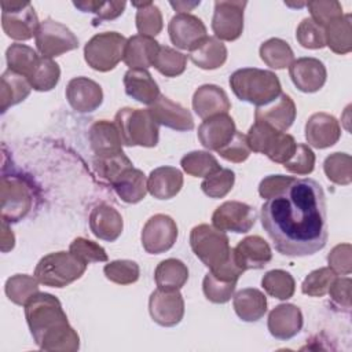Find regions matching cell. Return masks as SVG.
Here are the masks:
<instances>
[{"instance_id":"cell-11","label":"cell","mask_w":352,"mask_h":352,"mask_svg":"<svg viewBox=\"0 0 352 352\" xmlns=\"http://www.w3.org/2000/svg\"><path fill=\"white\" fill-rule=\"evenodd\" d=\"M34 38L40 55L50 59L78 47V38L76 34L67 26L51 18L40 22Z\"/></svg>"},{"instance_id":"cell-23","label":"cell","mask_w":352,"mask_h":352,"mask_svg":"<svg viewBox=\"0 0 352 352\" xmlns=\"http://www.w3.org/2000/svg\"><path fill=\"white\" fill-rule=\"evenodd\" d=\"M304 319L298 307L294 304H279L268 315V330L278 340H290L302 327Z\"/></svg>"},{"instance_id":"cell-32","label":"cell","mask_w":352,"mask_h":352,"mask_svg":"<svg viewBox=\"0 0 352 352\" xmlns=\"http://www.w3.org/2000/svg\"><path fill=\"white\" fill-rule=\"evenodd\" d=\"M236 315L245 322H257L267 312V297L258 289L239 290L232 300Z\"/></svg>"},{"instance_id":"cell-60","label":"cell","mask_w":352,"mask_h":352,"mask_svg":"<svg viewBox=\"0 0 352 352\" xmlns=\"http://www.w3.org/2000/svg\"><path fill=\"white\" fill-rule=\"evenodd\" d=\"M15 245V236L12 230L8 226L7 220L1 219V234H0V246H1V252L7 253L10 252Z\"/></svg>"},{"instance_id":"cell-20","label":"cell","mask_w":352,"mask_h":352,"mask_svg":"<svg viewBox=\"0 0 352 352\" xmlns=\"http://www.w3.org/2000/svg\"><path fill=\"white\" fill-rule=\"evenodd\" d=\"M148 111L158 125H164L180 132L194 128L191 113L182 104L170 100L164 95H160V98L148 107Z\"/></svg>"},{"instance_id":"cell-59","label":"cell","mask_w":352,"mask_h":352,"mask_svg":"<svg viewBox=\"0 0 352 352\" xmlns=\"http://www.w3.org/2000/svg\"><path fill=\"white\" fill-rule=\"evenodd\" d=\"M293 179H294L293 176L270 175L261 180V183L258 186V194L265 199H268L274 195H278L293 182Z\"/></svg>"},{"instance_id":"cell-12","label":"cell","mask_w":352,"mask_h":352,"mask_svg":"<svg viewBox=\"0 0 352 352\" xmlns=\"http://www.w3.org/2000/svg\"><path fill=\"white\" fill-rule=\"evenodd\" d=\"M246 1L220 0L214 3L212 29L220 41H234L243 32V10Z\"/></svg>"},{"instance_id":"cell-55","label":"cell","mask_w":352,"mask_h":352,"mask_svg":"<svg viewBox=\"0 0 352 352\" xmlns=\"http://www.w3.org/2000/svg\"><path fill=\"white\" fill-rule=\"evenodd\" d=\"M285 169L296 175H309L315 168V154L309 146L297 143L293 155L283 164Z\"/></svg>"},{"instance_id":"cell-51","label":"cell","mask_w":352,"mask_h":352,"mask_svg":"<svg viewBox=\"0 0 352 352\" xmlns=\"http://www.w3.org/2000/svg\"><path fill=\"white\" fill-rule=\"evenodd\" d=\"M311 12V19L322 26L323 29L333 22L334 19L342 16V7L336 0H316V1H308L305 3Z\"/></svg>"},{"instance_id":"cell-19","label":"cell","mask_w":352,"mask_h":352,"mask_svg":"<svg viewBox=\"0 0 352 352\" xmlns=\"http://www.w3.org/2000/svg\"><path fill=\"white\" fill-rule=\"evenodd\" d=\"M289 74L293 84L301 92L307 94L319 91L324 85L327 77L324 65L316 58H300L293 60L289 66Z\"/></svg>"},{"instance_id":"cell-41","label":"cell","mask_w":352,"mask_h":352,"mask_svg":"<svg viewBox=\"0 0 352 352\" xmlns=\"http://www.w3.org/2000/svg\"><path fill=\"white\" fill-rule=\"evenodd\" d=\"M60 78V69L56 62L50 58H40L33 72L28 77L29 84L33 89L44 92L55 88Z\"/></svg>"},{"instance_id":"cell-34","label":"cell","mask_w":352,"mask_h":352,"mask_svg":"<svg viewBox=\"0 0 352 352\" xmlns=\"http://www.w3.org/2000/svg\"><path fill=\"white\" fill-rule=\"evenodd\" d=\"M131 168H133V164L124 154V151L95 155L94 158V169L96 176L110 186H113L121 177V175Z\"/></svg>"},{"instance_id":"cell-35","label":"cell","mask_w":352,"mask_h":352,"mask_svg":"<svg viewBox=\"0 0 352 352\" xmlns=\"http://www.w3.org/2000/svg\"><path fill=\"white\" fill-rule=\"evenodd\" d=\"M326 45L336 54L344 55L352 50V15L345 14L324 28Z\"/></svg>"},{"instance_id":"cell-25","label":"cell","mask_w":352,"mask_h":352,"mask_svg":"<svg viewBox=\"0 0 352 352\" xmlns=\"http://www.w3.org/2000/svg\"><path fill=\"white\" fill-rule=\"evenodd\" d=\"M192 109L198 117L206 120L217 114H227L231 103L223 88L214 84H205L194 92Z\"/></svg>"},{"instance_id":"cell-46","label":"cell","mask_w":352,"mask_h":352,"mask_svg":"<svg viewBox=\"0 0 352 352\" xmlns=\"http://www.w3.org/2000/svg\"><path fill=\"white\" fill-rule=\"evenodd\" d=\"M323 169L327 179L336 184L346 186L352 182V158L346 153H333L324 162Z\"/></svg>"},{"instance_id":"cell-1","label":"cell","mask_w":352,"mask_h":352,"mask_svg":"<svg viewBox=\"0 0 352 352\" xmlns=\"http://www.w3.org/2000/svg\"><path fill=\"white\" fill-rule=\"evenodd\" d=\"M261 224L285 256H308L327 242L326 197L314 179H297L261 206Z\"/></svg>"},{"instance_id":"cell-6","label":"cell","mask_w":352,"mask_h":352,"mask_svg":"<svg viewBox=\"0 0 352 352\" xmlns=\"http://www.w3.org/2000/svg\"><path fill=\"white\" fill-rule=\"evenodd\" d=\"M246 139L252 151L264 154L278 164H285L293 155L297 146L292 135L260 121H256L249 128Z\"/></svg>"},{"instance_id":"cell-53","label":"cell","mask_w":352,"mask_h":352,"mask_svg":"<svg viewBox=\"0 0 352 352\" xmlns=\"http://www.w3.org/2000/svg\"><path fill=\"white\" fill-rule=\"evenodd\" d=\"M69 252H72L76 257H78L85 264L107 261L106 250L99 243H96L94 241H89L87 238H82V236L76 238L70 243Z\"/></svg>"},{"instance_id":"cell-29","label":"cell","mask_w":352,"mask_h":352,"mask_svg":"<svg viewBox=\"0 0 352 352\" xmlns=\"http://www.w3.org/2000/svg\"><path fill=\"white\" fill-rule=\"evenodd\" d=\"M183 187V173L175 166H158L147 177V191L157 199H170Z\"/></svg>"},{"instance_id":"cell-52","label":"cell","mask_w":352,"mask_h":352,"mask_svg":"<svg viewBox=\"0 0 352 352\" xmlns=\"http://www.w3.org/2000/svg\"><path fill=\"white\" fill-rule=\"evenodd\" d=\"M296 38L304 48L319 50L326 45L324 29L316 25L311 18H304L296 30Z\"/></svg>"},{"instance_id":"cell-28","label":"cell","mask_w":352,"mask_h":352,"mask_svg":"<svg viewBox=\"0 0 352 352\" xmlns=\"http://www.w3.org/2000/svg\"><path fill=\"white\" fill-rule=\"evenodd\" d=\"M124 87L128 96L143 103L153 104L160 98V88L147 69H129L124 74Z\"/></svg>"},{"instance_id":"cell-31","label":"cell","mask_w":352,"mask_h":352,"mask_svg":"<svg viewBox=\"0 0 352 352\" xmlns=\"http://www.w3.org/2000/svg\"><path fill=\"white\" fill-rule=\"evenodd\" d=\"M191 62L201 69L213 70L224 65L227 59V48L217 37L206 36L188 54Z\"/></svg>"},{"instance_id":"cell-24","label":"cell","mask_w":352,"mask_h":352,"mask_svg":"<svg viewBox=\"0 0 352 352\" xmlns=\"http://www.w3.org/2000/svg\"><path fill=\"white\" fill-rule=\"evenodd\" d=\"M236 132L235 122L228 114H217L206 118L198 128V139L208 150L217 151L227 144Z\"/></svg>"},{"instance_id":"cell-58","label":"cell","mask_w":352,"mask_h":352,"mask_svg":"<svg viewBox=\"0 0 352 352\" xmlns=\"http://www.w3.org/2000/svg\"><path fill=\"white\" fill-rule=\"evenodd\" d=\"M351 285L349 278H336L327 292L331 302L346 312L351 309Z\"/></svg>"},{"instance_id":"cell-44","label":"cell","mask_w":352,"mask_h":352,"mask_svg":"<svg viewBox=\"0 0 352 352\" xmlns=\"http://www.w3.org/2000/svg\"><path fill=\"white\" fill-rule=\"evenodd\" d=\"M187 56L168 45H160L153 66L165 77L180 76L186 70Z\"/></svg>"},{"instance_id":"cell-43","label":"cell","mask_w":352,"mask_h":352,"mask_svg":"<svg viewBox=\"0 0 352 352\" xmlns=\"http://www.w3.org/2000/svg\"><path fill=\"white\" fill-rule=\"evenodd\" d=\"M261 286L270 296L278 300H289L293 297L296 290V282L293 276L283 270L268 271L261 279Z\"/></svg>"},{"instance_id":"cell-39","label":"cell","mask_w":352,"mask_h":352,"mask_svg":"<svg viewBox=\"0 0 352 352\" xmlns=\"http://www.w3.org/2000/svg\"><path fill=\"white\" fill-rule=\"evenodd\" d=\"M38 280L36 276H30L26 274H16L7 279L6 282V294L10 301L16 305H26L38 290Z\"/></svg>"},{"instance_id":"cell-16","label":"cell","mask_w":352,"mask_h":352,"mask_svg":"<svg viewBox=\"0 0 352 352\" xmlns=\"http://www.w3.org/2000/svg\"><path fill=\"white\" fill-rule=\"evenodd\" d=\"M66 99L78 113H91L103 102L102 87L88 77H74L67 82Z\"/></svg>"},{"instance_id":"cell-15","label":"cell","mask_w":352,"mask_h":352,"mask_svg":"<svg viewBox=\"0 0 352 352\" xmlns=\"http://www.w3.org/2000/svg\"><path fill=\"white\" fill-rule=\"evenodd\" d=\"M148 312L160 326H176L184 316V300L179 290L157 289L150 294Z\"/></svg>"},{"instance_id":"cell-45","label":"cell","mask_w":352,"mask_h":352,"mask_svg":"<svg viewBox=\"0 0 352 352\" xmlns=\"http://www.w3.org/2000/svg\"><path fill=\"white\" fill-rule=\"evenodd\" d=\"M180 165L183 170L195 177H206L220 169L217 160L208 151H191L187 153Z\"/></svg>"},{"instance_id":"cell-27","label":"cell","mask_w":352,"mask_h":352,"mask_svg":"<svg viewBox=\"0 0 352 352\" xmlns=\"http://www.w3.org/2000/svg\"><path fill=\"white\" fill-rule=\"evenodd\" d=\"M160 44L154 37L135 34L126 40L122 60L131 69H147L153 66Z\"/></svg>"},{"instance_id":"cell-9","label":"cell","mask_w":352,"mask_h":352,"mask_svg":"<svg viewBox=\"0 0 352 352\" xmlns=\"http://www.w3.org/2000/svg\"><path fill=\"white\" fill-rule=\"evenodd\" d=\"M1 219L7 221L22 220L33 206L30 186L19 176H1L0 182Z\"/></svg>"},{"instance_id":"cell-38","label":"cell","mask_w":352,"mask_h":352,"mask_svg":"<svg viewBox=\"0 0 352 352\" xmlns=\"http://www.w3.org/2000/svg\"><path fill=\"white\" fill-rule=\"evenodd\" d=\"M260 58L272 69H285L293 63L294 54L285 40L272 37L260 45Z\"/></svg>"},{"instance_id":"cell-61","label":"cell","mask_w":352,"mask_h":352,"mask_svg":"<svg viewBox=\"0 0 352 352\" xmlns=\"http://www.w3.org/2000/svg\"><path fill=\"white\" fill-rule=\"evenodd\" d=\"M199 3L201 1H170V6L179 11V14H188V11H192Z\"/></svg>"},{"instance_id":"cell-26","label":"cell","mask_w":352,"mask_h":352,"mask_svg":"<svg viewBox=\"0 0 352 352\" xmlns=\"http://www.w3.org/2000/svg\"><path fill=\"white\" fill-rule=\"evenodd\" d=\"M89 227L92 234L103 241H116L124 228L120 212L107 204L96 205L89 213Z\"/></svg>"},{"instance_id":"cell-42","label":"cell","mask_w":352,"mask_h":352,"mask_svg":"<svg viewBox=\"0 0 352 352\" xmlns=\"http://www.w3.org/2000/svg\"><path fill=\"white\" fill-rule=\"evenodd\" d=\"M136 11V29L139 34L154 37L162 30V14L153 1L132 3Z\"/></svg>"},{"instance_id":"cell-49","label":"cell","mask_w":352,"mask_h":352,"mask_svg":"<svg viewBox=\"0 0 352 352\" xmlns=\"http://www.w3.org/2000/svg\"><path fill=\"white\" fill-rule=\"evenodd\" d=\"M336 278H337V274L331 268L329 267L318 268L309 272L307 278L302 280L301 292L311 297H322L329 292Z\"/></svg>"},{"instance_id":"cell-48","label":"cell","mask_w":352,"mask_h":352,"mask_svg":"<svg viewBox=\"0 0 352 352\" xmlns=\"http://www.w3.org/2000/svg\"><path fill=\"white\" fill-rule=\"evenodd\" d=\"M236 282L231 280H224L210 271L205 275L204 282H202V290L205 297L216 304H224L231 300L235 292Z\"/></svg>"},{"instance_id":"cell-18","label":"cell","mask_w":352,"mask_h":352,"mask_svg":"<svg viewBox=\"0 0 352 352\" xmlns=\"http://www.w3.org/2000/svg\"><path fill=\"white\" fill-rule=\"evenodd\" d=\"M168 33L177 48L190 51L206 37V26L195 15L176 14L168 25Z\"/></svg>"},{"instance_id":"cell-47","label":"cell","mask_w":352,"mask_h":352,"mask_svg":"<svg viewBox=\"0 0 352 352\" xmlns=\"http://www.w3.org/2000/svg\"><path fill=\"white\" fill-rule=\"evenodd\" d=\"M235 175L231 169L220 168L212 175L206 176L201 183L202 191L210 198H223L234 187Z\"/></svg>"},{"instance_id":"cell-21","label":"cell","mask_w":352,"mask_h":352,"mask_svg":"<svg viewBox=\"0 0 352 352\" xmlns=\"http://www.w3.org/2000/svg\"><path fill=\"white\" fill-rule=\"evenodd\" d=\"M236 264L243 270H260L264 268L272 258L270 245L258 235H250L243 238L232 249Z\"/></svg>"},{"instance_id":"cell-14","label":"cell","mask_w":352,"mask_h":352,"mask_svg":"<svg viewBox=\"0 0 352 352\" xmlns=\"http://www.w3.org/2000/svg\"><path fill=\"white\" fill-rule=\"evenodd\" d=\"M256 219V209L250 205L239 201H227L213 212L212 224L221 231L245 234L254 226Z\"/></svg>"},{"instance_id":"cell-30","label":"cell","mask_w":352,"mask_h":352,"mask_svg":"<svg viewBox=\"0 0 352 352\" xmlns=\"http://www.w3.org/2000/svg\"><path fill=\"white\" fill-rule=\"evenodd\" d=\"M89 143L95 155L122 151V139L116 122L96 121L89 128Z\"/></svg>"},{"instance_id":"cell-56","label":"cell","mask_w":352,"mask_h":352,"mask_svg":"<svg viewBox=\"0 0 352 352\" xmlns=\"http://www.w3.org/2000/svg\"><path fill=\"white\" fill-rule=\"evenodd\" d=\"M217 153L221 158L238 164L248 160L252 150L249 147L246 135L236 131L231 138V140L227 144H224L221 148H219Z\"/></svg>"},{"instance_id":"cell-8","label":"cell","mask_w":352,"mask_h":352,"mask_svg":"<svg viewBox=\"0 0 352 352\" xmlns=\"http://www.w3.org/2000/svg\"><path fill=\"white\" fill-rule=\"evenodd\" d=\"M126 38L117 32L95 34L84 47V58L88 66L98 72L114 69L124 56Z\"/></svg>"},{"instance_id":"cell-2","label":"cell","mask_w":352,"mask_h":352,"mask_svg":"<svg viewBox=\"0 0 352 352\" xmlns=\"http://www.w3.org/2000/svg\"><path fill=\"white\" fill-rule=\"evenodd\" d=\"M25 316L30 334L43 351L74 352L80 337L69 324L60 301L50 293H37L26 305Z\"/></svg>"},{"instance_id":"cell-13","label":"cell","mask_w":352,"mask_h":352,"mask_svg":"<svg viewBox=\"0 0 352 352\" xmlns=\"http://www.w3.org/2000/svg\"><path fill=\"white\" fill-rule=\"evenodd\" d=\"M176 221L168 214L151 216L142 230L143 249L150 254H160L169 250L177 239Z\"/></svg>"},{"instance_id":"cell-36","label":"cell","mask_w":352,"mask_h":352,"mask_svg":"<svg viewBox=\"0 0 352 352\" xmlns=\"http://www.w3.org/2000/svg\"><path fill=\"white\" fill-rule=\"evenodd\" d=\"M111 187L124 202L136 204L147 194V179L140 169L131 168Z\"/></svg>"},{"instance_id":"cell-3","label":"cell","mask_w":352,"mask_h":352,"mask_svg":"<svg viewBox=\"0 0 352 352\" xmlns=\"http://www.w3.org/2000/svg\"><path fill=\"white\" fill-rule=\"evenodd\" d=\"M230 87L238 99L257 107L274 100L282 92L278 76L257 67L235 70L230 76Z\"/></svg>"},{"instance_id":"cell-4","label":"cell","mask_w":352,"mask_h":352,"mask_svg":"<svg viewBox=\"0 0 352 352\" xmlns=\"http://www.w3.org/2000/svg\"><path fill=\"white\" fill-rule=\"evenodd\" d=\"M114 122L120 131L122 143L126 146L154 147L158 143V124L148 109H120Z\"/></svg>"},{"instance_id":"cell-50","label":"cell","mask_w":352,"mask_h":352,"mask_svg":"<svg viewBox=\"0 0 352 352\" xmlns=\"http://www.w3.org/2000/svg\"><path fill=\"white\" fill-rule=\"evenodd\" d=\"M106 278L118 285H131L139 279V265L132 260H114L104 265Z\"/></svg>"},{"instance_id":"cell-40","label":"cell","mask_w":352,"mask_h":352,"mask_svg":"<svg viewBox=\"0 0 352 352\" xmlns=\"http://www.w3.org/2000/svg\"><path fill=\"white\" fill-rule=\"evenodd\" d=\"M6 59H7V65H8L10 70H12L18 74H22L28 78L30 76V73L33 72L34 66L37 65L40 56L29 45L15 43L7 48Z\"/></svg>"},{"instance_id":"cell-17","label":"cell","mask_w":352,"mask_h":352,"mask_svg":"<svg viewBox=\"0 0 352 352\" xmlns=\"http://www.w3.org/2000/svg\"><path fill=\"white\" fill-rule=\"evenodd\" d=\"M296 104L286 94H279L274 100L267 104L256 107L254 120L264 122L280 132L287 131L296 120Z\"/></svg>"},{"instance_id":"cell-54","label":"cell","mask_w":352,"mask_h":352,"mask_svg":"<svg viewBox=\"0 0 352 352\" xmlns=\"http://www.w3.org/2000/svg\"><path fill=\"white\" fill-rule=\"evenodd\" d=\"M74 7L81 10L82 12H94L99 19H116L118 18L124 10L125 1H74Z\"/></svg>"},{"instance_id":"cell-33","label":"cell","mask_w":352,"mask_h":352,"mask_svg":"<svg viewBox=\"0 0 352 352\" xmlns=\"http://www.w3.org/2000/svg\"><path fill=\"white\" fill-rule=\"evenodd\" d=\"M29 80L18 74L12 70H6L1 74V85H0V106L1 111H7L8 107L15 106L25 100L30 94Z\"/></svg>"},{"instance_id":"cell-5","label":"cell","mask_w":352,"mask_h":352,"mask_svg":"<svg viewBox=\"0 0 352 352\" xmlns=\"http://www.w3.org/2000/svg\"><path fill=\"white\" fill-rule=\"evenodd\" d=\"M87 264L72 252H56L44 256L34 268L37 280L50 287H65L85 272Z\"/></svg>"},{"instance_id":"cell-57","label":"cell","mask_w":352,"mask_h":352,"mask_svg":"<svg viewBox=\"0 0 352 352\" xmlns=\"http://www.w3.org/2000/svg\"><path fill=\"white\" fill-rule=\"evenodd\" d=\"M329 268L338 275H348L352 271V248L349 243H340L327 256Z\"/></svg>"},{"instance_id":"cell-22","label":"cell","mask_w":352,"mask_h":352,"mask_svg":"<svg viewBox=\"0 0 352 352\" xmlns=\"http://www.w3.org/2000/svg\"><path fill=\"white\" fill-rule=\"evenodd\" d=\"M341 128L336 117L327 113L312 114L305 124V139L315 148H326L338 142Z\"/></svg>"},{"instance_id":"cell-7","label":"cell","mask_w":352,"mask_h":352,"mask_svg":"<svg viewBox=\"0 0 352 352\" xmlns=\"http://www.w3.org/2000/svg\"><path fill=\"white\" fill-rule=\"evenodd\" d=\"M190 245L195 256L210 271L223 265L231 254L226 232L209 224H199L191 230Z\"/></svg>"},{"instance_id":"cell-10","label":"cell","mask_w":352,"mask_h":352,"mask_svg":"<svg viewBox=\"0 0 352 352\" xmlns=\"http://www.w3.org/2000/svg\"><path fill=\"white\" fill-rule=\"evenodd\" d=\"M1 26L14 40H29L36 36L40 26L37 14L29 1H1Z\"/></svg>"},{"instance_id":"cell-37","label":"cell","mask_w":352,"mask_h":352,"mask_svg":"<svg viewBox=\"0 0 352 352\" xmlns=\"http://www.w3.org/2000/svg\"><path fill=\"white\" fill-rule=\"evenodd\" d=\"M154 279L158 289L179 290L188 279V268L177 258H166L157 265Z\"/></svg>"}]
</instances>
